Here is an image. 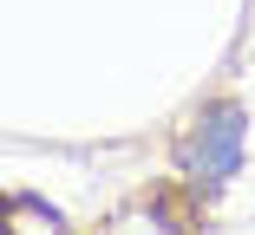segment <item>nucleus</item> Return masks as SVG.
<instances>
[{"label": "nucleus", "instance_id": "f257e3e1", "mask_svg": "<svg viewBox=\"0 0 255 235\" xmlns=\"http://www.w3.org/2000/svg\"><path fill=\"white\" fill-rule=\"evenodd\" d=\"M236 144H242V118H236V111H210V118H203V131H196L190 163L216 183V176H229V170H236Z\"/></svg>", "mask_w": 255, "mask_h": 235}]
</instances>
